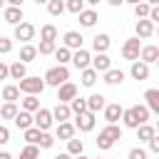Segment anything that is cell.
Masks as SVG:
<instances>
[{"instance_id": "obj_1", "label": "cell", "mask_w": 159, "mask_h": 159, "mask_svg": "<svg viewBox=\"0 0 159 159\" xmlns=\"http://www.w3.org/2000/svg\"><path fill=\"white\" fill-rule=\"evenodd\" d=\"M149 109H147V104H134V107H129V109H122V122H124V127L127 129H137L139 124H144V122H149Z\"/></svg>"}, {"instance_id": "obj_2", "label": "cell", "mask_w": 159, "mask_h": 159, "mask_svg": "<svg viewBox=\"0 0 159 159\" xmlns=\"http://www.w3.org/2000/svg\"><path fill=\"white\" fill-rule=\"evenodd\" d=\"M117 139H122V127H117V124H107V127L99 132V137H97V147H99L102 152H107V149L114 147Z\"/></svg>"}, {"instance_id": "obj_3", "label": "cell", "mask_w": 159, "mask_h": 159, "mask_svg": "<svg viewBox=\"0 0 159 159\" xmlns=\"http://www.w3.org/2000/svg\"><path fill=\"white\" fill-rule=\"evenodd\" d=\"M67 80H70V70L65 65H55V67H50L45 72V84H50V87H60Z\"/></svg>"}, {"instance_id": "obj_4", "label": "cell", "mask_w": 159, "mask_h": 159, "mask_svg": "<svg viewBox=\"0 0 159 159\" xmlns=\"http://www.w3.org/2000/svg\"><path fill=\"white\" fill-rule=\"evenodd\" d=\"M17 89H20V92H25V94H40V92L45 89V80H40V77H30V75H25V77L20 80V84H17Z\"/></svg>"}, {"instance_id": "obj_5", "label": "cell", "mask_w": 159, "mask_h": 159, "mask_svg": "<svg viewBox=\"0 0 159 159\" xmlns=\"http://www.w3.org/2000/svg\"><path fill=\"white\" fill-rule=\"evenodd\" d=\"M139 50H142L139 37H129V40L122 45V57L129 60V62H134V60H139Z\"/></svg>"}, {"instance_id": "obj_6", "label": "cell", "mask_w": 159, "mask_h": 159, "mask_svg": "<svg viewBox=\"0 0 159 159\" xmlns=\"http://www.w3.org/2000/svg\"><path fill=\"white\" fill-rule=\"evenodd\" d=\"M52 122H55V119H52V112H50V109H42V107H40V109L35 112V117H32V124H35L40 132H47V129L52 127Z\"/></svg>"}, {"instance_id": "obj_7", "label": "cell", "mask_w": 159, "mask_h": 159, "mask_svg": "<svg viewBox=\"0 0 159 159\" xmlns=\"http://www.w3.org/2000/svg\"><path fill=\"white\" fill-rule=\"evenodd\" d=\"M94 112H82V114H77V119H75V129H80V132H92L94 129Z\"/></svg>"}, {"instance_id": "obj_8", "label": "cell", "mask_w": 159, "mask_h": 159, "mask_svg": "<svg viewBox=\"0 0 159 159\" xmlns=\"http://www.w3.org/2000/svg\"><path fill=\"white\" fill-rule=\"evenodd\" d=\"M32 37H35V25H32V22H17V25H15V40L30 42Z\"/></svg>"}, {"instance_id": "obj_9", "label": "cell", "mask_w": 159, "mask_h": 159, "mask_svg": "<svg viewBox=\"0 0 159 159\" xmlns=\"http://www.w3.org/2000/svg\"><path fill=\"white\" fill-rule=\"evenodd\" d=\"M134 30H137V37H139V40H147V37L154 35V22L147 20V17H139L137 25H134Z\"/></svg>"}, {"instance_id": "obj_10", "label": "cell", "mask_w": 159, "mask_h": 159, "mask_svg": "<svg viewBox=\"0 0 159 159\" xmlns=\"http://www.w3.org/2000/svg\"><path fill=\"white\" fill-rule=\"evenodd\" d=\"M89 60H92V55H89L84 47L75 50V52H72V57H70V62H72L77 70H84V67H89Z\"/></svg>"}, {"instance_id": "obj_11", "label": "cell", "mask_w": 159, "mask_h": 159, "mask_svg": "<svg viewBox=\"0 0 159 159\" xmlns=\"http://www.w3.org/2000/svg\"><path fill=\"white\" fill-rule=\"evenodd\" d=\"M89 67H92V70H97V72H107V70L112 67V60H109V55H107V52H97V55L89 60Z\"/></svg>"}, {"instance_id": "obj_12", "label": "cell", "mask_w": 159, "mask_h": 159, "mask_svg": "<svg viewBox=\"0 0 159 159\" xmlns=\"http://www.w3.org/2000/svg\"><path fill=\"white\" fill-rule=\"evenodd\" d=\"M72 97H77V84H72V82L67 80V82H62V84L57 87V99L67 104Z\"/></svg>"}, {"instance_id": "obj_13", "label": "cell", "mask_w": 159, "mask_h": 159, "mask_svg": "<svg viewBox=\"0 0 159 159\" xmlns=\"http://www.w3.org/2000/svg\"><path fill=\"white\" fill-rule=\"evenodd\" d=\"M77 17H80V25H82V27H94L97 20H99L97 10H92V7H84L82 12H77Z\"/></svg>"}, {"instance_id": "obj_14", "label": "cell", "mask_w": 159, "mask_h": 159, "mask_svg": "<svg viewBox=\"0 0 159 159\" xmlns=\"http://www.w3.org/2000/svg\"><path fill=\"white\" fill-rule=\"evenodd\" d=\"M62 42H65V47H70V50H80L82 42H84V37H82V32H77V30H67Z\"/></svg>"}, {"instance_id": "obj_15", "label": "cell", "mask_w": 159, "mask_h": 159, "mask_svg": "<svg viewBox=\"0 0 159 159\" xmlns=\"http://www.w3.org/2000/svg\"><path fill=\"white\" fill-rule=\"evenodd\" d=\"M139 60L147 62V65L157 62V60H159V47H157V45H142V50H139Z\"/></svg>"}, {"instance_id": "obj_16", "label": "cell", "mask_w": 159, "mask_h": 159, "mask_svg": "<svg viewBox=\"0 0 159 159\" xmlns=\"http://www.w3.org/2000/svg\"><path fill=\"white\" fill-rule=\"evenodd\" d=\"M129 75H132L134 80H139V82H142V80H147V77H149V65H147V62H142V60H134V62H132Z\"/></svg>"}, {"instance_id": "obj_17", "label": "cell", "mask_w": 159, "mask_h": 159, "mask_svg": "<svg viewBox=\"0 0 159 159\" xmlns=\"http://www.w3.org/2000/svg\"><path fill=\"white\" fill-rule=\"evenodd\" d=\"M122 104H104V119H107V124H117L119 122V117H122Z\"/></svg>"}, {"instance_id": "obj_18", "label": "cell", "mask_w": 159, "mask_h": 159, "mask_svg": "<svg viewBox=\"0 0 159 159\" xmlns=\"http://www.w3.org/2000/svg\"><path fill=\"white\" fill-rule=\"evenodd\" d=\"M109 45H112V40H109L107 32H99V35L92 37V47H94V52H107Z\"/></svg>"}, {"instance_id": "obj_19", "label": "cell", "mask_w": 159, "mask_h": 159, "mask_svg": "<svg viewBox=\"0 0 159 159\" xmlns=\"http://www.w3.org/2000/svg\"><path fill=\"white\" fill-rule=\"evenodd\" d=\"M50 112H52V119H57V122H67V119L72 117L70 104H65V102H57V104H55V109H50Z\"/></svg>"}, {"instance_id": "obj_20", "label": "cell", "mask_w": 159, "mask_h": 159, "mask_svg": "<svg viewBox=\"0 0 159 159\" xmlns=\"http://www.w3.org/2000/svg\"><path fill=\"white\" fill-rule=\"evenodd\" d=\"M12 122H15V127H17V129H27V127H32V112L17 109V114L12 117Z\"/></svg>"}, {"instance_id": "obj_21", "label": "cell", "mask_w": 159, "mask_h": 159, "mask_svg": "<svg viewBox=\"0 0 159 159\" xmlns=\"http://www.w3.org/2000/svg\"><path fill=\"white\" fill-rule=\"evenodd\" d=\"M2 17H5V22L17 25V22H22V7H12V5H7L5 12H2Z\"/></svg>"}, {"instance_id": "obj_22", "label": "cell", "mask_w": 159, "mask_h": 159, "mask_svg": "<svg viewBox=\"0 0 159 159\" xmlns=\"http://www.w3.org/2000/svg\"><path fill=\"white\" fill-rule=\"evenodd\" d=\"M104 104H107V102H104V94H99V92H94V94L87 97V109L94 112V114H97L99 109H104Z\"/></svg>"}, {"instance_id": "obj_23", "label": "cell", "mask_w": 159, "mask_h": 159, "mask_svg": "<svg viewBox=\"0 0 159 159\" xmlns=\"http://www.w3.org/2000/svg\"><path fill=\"white\" fill-rule=\"evenodd\" d=\"M144 99H147V109L149 112H159V89H147L144 92Z\"/></svg>"}, {"instance_id": "obj_24", "label": "cell", "mask_w": 159, "mask_h": 159, "mask_svg": "<svg viewBox=\"0 0 159 159\" xmlns=\"http://www.w3.org/2000/svg\"><path fill=\"white\" fill-rule=\"evenodd\" d=\"M55 134H57V139H65L67 142L70 137H75V124L72 122H57V132Z\"/></svg>"}, {"instance_id": "obj_25", "label": "cell", "mask_w": 159, "mask_h": 159, "mask_svg": "<svg viewBox=\"0 0 159 159\" xmlns=\"http://www.w3.org/2000/svg\"><path fill=\"white\" fill-rule=\"evenodd\" d=\"M35 57H37V47H35V45H30V42H25V45L20 47V62H25V65H27V62H32Z\"/></svg>"}, {"instance_id": "obj_26", "label": "cell", "mask_w": 159, "mask_h": 159, "mask_svg": "<svg viewBox=\"0 0 159 159\" xmlns=\"http://www.w3.org/2000/svg\"><path fill=\"white\" fill-rule=\"evenodd\" d=\"M102 75H104V82H107V84H122V82H124V72H122V70L109 67V70L102 72Z\"/></svg>"}, {"instance_id": "obj_27", "label": "cell", "mask_w": 159, "mask_h": 159, "mask_svg": "<svg viewBox=\"0 0 159 159\" xmlns=\"http://www.w3.org/2000/svg\"><path fill=\"white\" fill-rule=\"evenodd\" d=\"M7 70H10V77H12V80H22V77L27 75V65L20 62V60L12 62V65H7Z\"/></svg>"}, {"instance_id": "obj_28", "label": "cell", "mask_w": 159, "mask_h": 159, "mask_svg": "<svg viewBox=\"0 0 159 159\" xmlns=\"http://www.w3.org/2000/svg\"><path fill=\"white\" fill-rule=\"evenodd\" d=\"M154 134H157V132H154V127H152V124H147V122L137 127V139H139V142H149Z\"/></svg>"}, {"instance_id": "obj_29", "label": "cell", "mask_w": 159, "mask_h": 159, "mask_svg": "<svg viewBox=\"0 0 159 159\" xmlns=\"http://www.w3.org/2000/svg\"><path fill=\"white\" fill-rule=\"evenodd\" d=\"M52 55H55L57 65H67V62H70V57H72V50L62 45V47H55V52H52Z\"/></svg>"}, {"instance_id": "obj_30", "label": "cell", "mask_w": 159, "mask_h": 159, "mask_svg": "<svg viewBox=\"0 0 159 159\" xmlns=\"http://www.w3.org/2000/svg\"><path fill=\"white\" fill-rule=\"evenodd\" d=\"M80 72H82V84H84V87H92V84L97 82V77H99V72L92 70V67H84V70H80Z\"/></svg>"}, {"instance_id": "obj_31", "label": "cell", "mask_w": 159, "mask_h": 159, "mask_svg": "<svg viewBox=\"0 0 159 159\" xmlns=\"http://www.w3.org/2000/svg\"><path fill=\"white\" fill-rule=\"evenodd\" d=\"M2 99H5V102H17V99H20L17 84H5V87H2Z\"/></svg>"}, {"instance_id": "obj_32", "label": "cell", "mask_w": 159, "mask_h": 159, "mask_svg": "<svg viewBox=\"0 0 159 159\" xmlns=\"http://www.w3.org/2000/svg\"><path fill=\"white\" fill-rule=\"evenodd\" d=\"M67 104H70V112H72V114H82V112H87V99H82V97H72Z\"/></svg>"}, {"instance_id": "obj_33", "label": "cell", "mask_w": 159, "mask_h": 159, "mask_svg": "<svg viewBox=\"0 0 159 159\" xmlns=\"http://www.w3.org/2000/svg\"><path fill=\"white\" fill-rule=\"evenodd\" d=\"M84 152V144H82V139H75V137H70L67 139V154L70 157H77V154H82Z\"/></svg>"}, {"instance_id": "obj_34", "label": "cell", "mask_w": 159, "mask_h": 159, "mask_svg": "<svg viewBox=\"0 0 159 159\" xmlns=\"http://www.w3.org/2000/svg\"><path fill=\"white\" fill-rule=\"evenodd\" d=\"M22 109H25V112H37V109H40V99H37V94H27V97L22 99Z\"/></svg>"}, {"instance_id": "obj_35", "label": "cell", "mask_w": 159, "mask_h": 159, "mask_svg": "<svg viewBox=\"0 0 159 159\" xmlns=\"http://www.w3.org/2000/svg\"><path fill=\"white\" fill-rule=\"evenodd\" d=\"M15 114H17V104H15V102H5V104L0 107V117H2V119H12Z\"/></svg>"}, {"instance_id": "obj_36", "label": "cell", "mask_w": 159, "mask_h": 159, "mask_svg": "<svg viewBox=\"0 0 159 159\" xmlns=\"http://www.w3.org/2000/svg\"><path fill=\"white\" fill-rule=\"evenodd\" d=\"M47 12H50L52 17L62 15V12H65V2H62V0H47Z\"/></svg>"}, {"instance_id": "obj_37", "label": "cell", "mask_w": 159, "mask_h": 159, "mask_svg": "<svg viewBox=\"0 0 159 159\" xmlns=\"http://www.w3.org/2000/svg\"><path fill=\"white\" fill-rule=\"evenodd\" d=\"M37 157H40V147L37 144H27L20 152V159H37Z\"/></svg>"}, {"instance_id": "obj_38", "label": "cell", "mask_w": 159, "mask_h": 159, "mask_svg": "<svg viewBox=\"0 0 159 159\" xmlns=\"http://www.w3.org/2000/svg\"><path fill=\"white\" fill-rule=\"evenodd\" d=\"M40 40H57V27L55 25H42L40 27Z\"/></svg>"}, {"instance_id": "obj_39", "label": "cell", "mask_w": 159, "mask_h": 159, "mask_svg": "<svg viewBox=\"0 0 159 159\" xmlns=\"http://www.w3.org/2000/svg\"><path fill=\"white\" fill-rule=\"evenodd\" d=\"M55 40H40V45H37V55H52L55 52Z\"/></svg>"}, {"instance_id": "obj_40", "label": "cell", "mask_w": 159, "mask_h": 159, "mask_svg": "<svg viewBox=\"0 0 159 159\" xmlns=\"http://www.w3.org/2000/svg\"><path fill=\"white\" fill-rule=\"evenodd\" d=\"M55 144V137L50 134V132H40V139H37V147L40 149H50Z\"/></svg>"}, {"instance_id": "obj_41", "label": "cell", "mask_w": 159, "mask_h": 159, "mask_svg": "<svg viewBox=\"0 0 159 159\" xmlns=\"http://www.w3.org/2000/svg\"><path fill=\"white\" fill-rule=\"evenodd\" d=\"M25 132V142L27 144H37V139H40V129L37 127H27V129H22Z\"/></svg>"}, {"instance_id": "obj_42", "label": "cell", "mask_w": 159, "mask_h": 159, "mask_svg": "<svg viewBox=\"0 0 159 159\" xmlns=\"http://www.w3.org/2000/svg\"><path fill=\"white\" fill-rule=\"evenodd\" d=\"M65 10H70V12H82L84 10V0H65Z\"/></svg>"}, {"instance_id": "obj_43", "label": "cell", "mask_w": 159, "mask_h": 159, "mask_svg": "<svg viewBox=\"0 0 159 159\" xmlns=\"http://www.w3.org/2000/svg\"><path fill=\"white\" fill-rule=\"evenodd\" d=\"M149 7H152V5L144 2V0L137 2V5H134V15H137V20H139V17H147V15H149Z\"/></svg>"}, {"instance_id": "obj_44", "label": "cell", "mask_w": 159, "mask_h": 159, "mask_svg": "<svg viewBox=\"0 0 159 159\" xmlns=\"http://www.w3.org/2000/svg\"><path fill=\"white\" fill-rule=\"evenodd\" d=\"M12 50V40L10 37H0V55H7Z\"/></svg>"}, {"instance_id": "obj_45", "label": "cell", "mask_w": 159, "mask_h": 159, "mask_svg": "<svg viewBox=\"0 0 159 159\" xmlns=\"http://www.w3.org/2000/svg\"><path fill=\"white\" fill-rule=\"evenodd\" d=\"M127 159H147V149H142V147H134L132 152H129V157Z\"/></svg>"}, {"instance_id": "obj_46", "label": "cell", "mask_w": 159, "mask_h": 159, "mask_svg": "<svg viewBox=\"0 0 159 159\" xmlns=\"http://www.w3.org/2000/svg\"><path fill=\"white\" fill-rule=\"evenodd\" d=\"M7 142H10V129L0 124V147H2V144H7Z\"/></svg>"}, {"instance_id": "obj_47", "label": "cell", "mask_w": 159, "mask_h": 159, "mask_svg": "<svg viewBox=\"0 0 159 159\" xmlns=\"http://www.w3.org/2000/svg\"><path fill=\"white\" fill-rule=\"evenodd\" d=\"M149 152H152V154H159V137H157V134L149 139Z\"/></svg>"}, {"instance_id": "obj_48", "label": "cell", "mask_w": 159, "mask_h": 159, "mask_svg": "<svg viewBox=\"0 0 159 159\" xmlns=\"http://www.w3.org/2000/svg\"><path fill=\"white\" fill-rule=\"evenodd\" d=\"M7 77H10V70L5 62H0V80H7Z\"/></svg>"}, {"instance_id": "obj_49", "label": "cell", "mask_w": 159, "mask_h": 159, "mask_svg": "<svg viewBox=\"0 0 159 159\" xmlns=\"http://www.w3.org/2000/svg\"><path fill=\"white\" fill-rule=\"evenodd\" d=\"M5 2H7V5H12V7H22V2H25V0H5Z\"/></svg>"}, {"instance_id": "obj_50", "label": "cell", "mask_w": 159, "mask_h": 159, "mask_svg": "<svg viewBox=\"0 0 159 159\" xmlns=\"http://www.w3.org/2000/svg\"><path fill=\"white\" fill-rule=\"evenodd\" d=\"M107 2H109V5H112V7H119V5H122V2H124V0H107Z\"/></svg>"}, {"instance_id": "obj_51", "label": "cell", "mask_w": 159, "mask_h": 159, "mask_svg": "<svg viewBox=\"0 0 159 159\" xmlns=\"http://www.w3.org/2000/svg\"><path fill=\"white\" fill-rule=\"evenodd\" d=\"M0 159H12V154L10 152H0Z\"/></svg>"}, {"instance_id": "obj_52", "label": "cell", "mask_w": 159, "mask_h": 159, "mask_svg": "<svg viewBox=\"0 0 159 159\" xmlns=\"http://www.w3.org/2000/svg\"><path fill=\"white\" fill-rule=\"evenodd\" d=\"M55 159H72V157H70V154H67V152H62V154H57V157H55Z\"/></svg>"}, {"instance_id": "obj_53", "label": "cell", "mask_w": 159, "mask_h": 159, "mask_svg": "<svg viewBox=\"0 0 159 159\" xmlns=\"http://www.w3.org/2000/svg\"><path fill=\"white\" fill-rule=\"evenodd\" d=\"M144 2H149V5H157V2H159V0H144Z\"/></svg>"}, {"instance_id": "obj_54", "label": "cell", "mask_w": 159, "mask_h": 159, "mask_svg": "<svg viewBox=\"0 0 159 159\" xmlns=\"http://www.w3.org/2000/svg\"><path fill=\"white\" fill-rule=\"evenodd\" d=\"M124 2H132V5H137V2H142V0H124Z\"/></svg>"}, {"instance_id": "obj_55", "label": "cell", "mask_w": 159, "mask_h": 159, "mask_svg": "<svg viewBox=\"0 0 159 159\" xmlns=\"http://www.w3.org/2000/svg\"><path fill=\"white\" fill-rule=\"evenodd\" d=\"M35 2H37V5H47V0H35Z\"/></svg>"}, {"instance_id": "obj_56", "label": "cell", "mask_w": 159, "mask_h": 159, "mask_svg": "<svg viewBox=\"0 0 159 159\" xmlns=\"http://www.w3.org/2000/svg\"><path fill=\"white\" fill-rule=\"evenodd\" d=\"M75 159H89V157H84V154H77V157H75Z\"/></svg>"}, {"instance_id": "obj_57", "label": "cell", "mask_w": 159, "mask_h": 159, "mask_svg": "<svg viewBox=\"0 0 159 159\" xmlns=\"http://www.w3.org/2000/svg\"><path fill=\"white\" fill-rule=\"evenodd\" d=\"M84 2H89V5H97V2H99V0H84Z\"/></svg>"}, {"instance_id": "obj_58", "label": "cell", "mask_w": 159, "mask_h": 159, "mask_svg": "<svg viewBox=\"0 0 159 159\" xmlns=\"http://www.w3.org/2000/svg\"><path fill=\"white\" fill-rule=\"evenodd\" d=\"M2 5H5V0H0V7H2Z\"/></svg>"}, {"instance_id": "obj_59", "label": "cell", "mask_w": 159, "mask_h": 159, "mask_svg": "<svg viewBox=\"0 0 159 159\" xmlns=\"http://www.w3.org/2000/svg\"><path fill=\"white\" fill-rule=\"evenodd\" d=\"M97 159H99V157H97Z\"/></svg>"}]
</instances>
